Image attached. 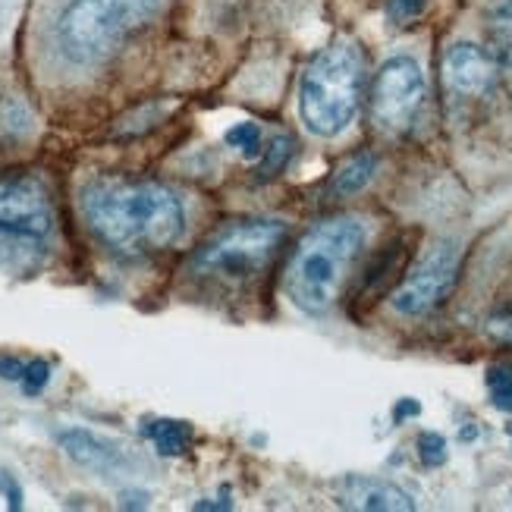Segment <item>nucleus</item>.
<instances>
[{
	"label": "nucleus",
	"mask_w": 512,
	"mask_h": 512,
	"mask_svg": "<svg viewBox=\"0 0 512 512\" xmlns=\"http://www.w3.org/2000/svg\"><path fill=\"white\" fill-rule=\"evenodd\" d=\"M0 494L7 497V509H22V487L16 484V478L10 472L0 469Z\"/></svg>",
	"instance_id": "nucleus-21"
},
{
	"label": "nucleus",
	"mask_w": 512,
	"mask_h": 512,
	"mask_svg": "<svg viewBox=\"0 0 512 512\" xmlns=\"http://www.w3.org/2000/svg\"><path fill=\"white\" fill-rule=\"evenodd\" d=\"M54 227L48 192L29 176L0 180V264L32 267Z\"/></svg>",
	"instance_id": "nucleus-5"
},
{
	"label": "nucleus",
	"mask_w": 512,
	"mask_h": 512,
	"mask_svg": "<svg viewBox=\"0 0 512 512\" xmlns=\"http://www.w3.org/2000/svg\"><path fill=\"white\" fill-rule=\"evenodd\" d=\"M22 374H26V362H19L16 355H4V359H0V377H4V381L19 384Z\"/></svg>",
	"instance_id": "nucleus-22"
},
{
	"label": "nucleus",
	"mask_w": 512,
	"mask_h": 512,
	"mask_svg": "<svg viewBox=\"0 0 512 512\" xmlns=\"http://www.w3.org/2000/svg\"><path fill=\"white\" fill-rule=\"evenodd\" d=\"M443 76H447V85L459 95H484L494 88L497 60L491 51L478 48V44L459 41L443 57Z\"/></svg>",
	"instance_id": "nucleus-9"
},
{
	"label": "nucleus",
	"mask_w": 512,
	"mask_h": 512,
	"mask_svg": "<svg viewBox=\"0 0 512 512\" xmlns=\"http://www.w3.org/2000/svg\"><path fill=\"white\" fill-rule=\"evenodd\" d=\"M57 443L63 447V453L70 456L73 462L85 465L98 475H120L126 469H132V459L126 456L123 447L117 443L104 440L101 434H92L85 428H66L57 434Z\"/></svg>",
	"instance_id": "nucleus-10"
},
{
	"label": "nucleus",
	"mask_w": 512,
	"mask_h": 512,
	"mask_svg": "<svg viewBox=\"0 0 512 512\" xmlns=\"http://www.w3.org/2000/svg\"><path fill=\"white\" fill-rule=\"evenodd\" d=\"M289 154H293V142H289L286 136H277V139L271 142V148H267L261 167H258V176H261V180H267V176H277V173L286 167Z\"/></svg>",
	"instance_id": "nucleus-17"
},
{
	"label": "nucleus",
	"mask_w": 512,
	"mask_h": 512,
	"mask_svg": "<svg viewBox=\"0 0 512 512\" xmlns=\"http://www.w3.org/2000/svg\"><path fill=\"white\" fill-rule=\"evenodd\" d=\"M421 10H425V0H387V16H390V22H396V26L421 16Z\"/></svg>",
	"instance_id": "nucleus-20"
},
{
	"label": "nucleus",
	"mask_w": 512,
	"mask_h": 512,
	"mask_svg": "<svg viewBox=\"0 0 512 512\" xmlns=\"http://www.w3.org/2000/svg\"><path fill=\"white\" fill-rule=\"evenodd\" d=\"M459 274V249L456 242H437L415 261V267L406 274V280L393 289L390 305L406 318L428 315L443 299L450 296V289Z\"/></svg>",
	"instance_id": "nucleus-7"
},
{
	"label": "nucleus",
	"mask_w": 512,
	"mask_h": 512,
	"mask_svg": "<svg viewBox=\"0 0 512 512\" xmlns=\"http://www.w3.org/2000/svg\"><path fill=\"white\" fill-rule=\"evenodd\" d=\"M51 381V365L44 359H35V362H26V374H22V393L26 396H38L44 387Z\"/></svg>",
	"instance_id": "nucleus-19"
},
{
	"label": "nucleus",
	"mask_w": 512,
	"mask_h": 512,
	"mask_svg": "<svg viewBox=\"0 0 512 512\" xmlns=\"http://www.w3.org/2000/svg\"><path fill=\"white\" fill-rule=\"evenodd\" d=\"M418 412H421V406L415 403V399H399L396 409H393V418H396V421H406V418H412V415H418Z\"/></svg>",
	"instance_id": "nucleus-23"
},
{
	"label": "nucleus",
	"mask_w": 512,
	"mask_h": 512,
	"mask_svg": "<svg viewBox=\"0 0 512 512\" xmlns=\"http://www.w3.org/2000/svg\"><path fill=\"white\" fill-rule=\"evenodd\" d=\"M283 239L286 227L280 220H239V224H230L217 236H211L195 252L192 267L198 274L246 280L274 258Z\"/></svg>",
	"instance_id": "nucleus-6"
},
{
	"label": "nucleus",
	"mask_w": 512,
	"mask_h": 512,
	"mask_svg": "<svg viewBox=\"0 0 512 512\" xmlns=\"http://www.w3.org/2000/svg\"><path fill=\"white\" fill-rule=\"evenodd\" d=\"M418 459L425 462L428 469H437V465L447 462V440H443L437 431L418 434Z\"/></svg>",
	"instance_id": "nucleus-18"
},
{
	"label": "nucleus",
	"mask_w": 512,
	"mask_h": 512,
	"mask_svg": "<svg viewBox=\"0 0 512 512\" xmlns=\"http://www.w3.org/2000/svg\"><path fill=\"white\" fill-rule=\"evenodd\" d=\"M362 101V54L352 41H333L308 63L299 88L302 123L315 136H340Z\"/></svg>",
	"instance_id": "nucleus-4"
},
{
	"label": "nucleus",
	"mask_w": 512,
	"mask_h": 512,
	"mask_svg": "<svg viewBox=\"0 0 512 512\" xmlns=\"http://www.w3.org/2000/svg\"><path fill=\"white\" fill-rule=\"evenodd\" d=\"M487 393H491L494 409L512 412V368L509 365H494L487 371Z\"/></svg>",
	"instance_id": "nucleus-15"
},
{
	"label": "nucleus",
	"mask_w": 512,
	"mask_h": 512,
	"mask_svg": "<svg viewBox=\"0 0 512 512\" xmlns=\"http://www.w3.org/2000/svg\"><path fill=\"white\" fill-rule=\"evenodd\" d=\"M487 41L497 63L512 70V0H491L487 7Z\"/></svg>",
	"instance_id": "nucleus-12"
},
{
	"label": "nucleus",
	"mask_w": 512,
	"mask_h": 512,
	"mask_svg": "<svg viewBox=\"0 0 512 512\" xmlns=\"http://www.w3.org/2000/svg\"><path fill=\"white\" fill-rule=\"evenodd\" d=\"M92 233L120 255H151L183 233V205L167 186L145 180H98L82 192Z\"/></svg>",
	"instance_id": "nucleus-1"
},
{
	"label": "nucleus",
	"mask_w": 512,
	"mask_h": 512,
	"mask_svg": "<svg viewBox=\"0 0 512 512\" xmlns=\"http://www.w3.org/2000/svg\"><path fill=\"white\" fill-rule=\"evenodd\" d=\"M227 145L239 148L246 158H258L261 154V126L246 120V123H236L233 129H227Z\"/></svg>",
	"instance_id": "nucleus-16"
},
{
	"label": "nucleus",
	"mask_w": 512,
	"mask_h": 512,
	"mask_svg": "<svg viewBox=\"0 0 512 512\" xmlns=\"http://www.w3.org/2000/svg\"><path fill=\"white\" fill-rule=\"evenodd\" d=\"M365 242L355 217H330L311 227L296 246L286 271V293L305 315H324L340 293V283Z\"/></svg>",
	"instance_id": "nucleus-2"
},
{
	"label": "nucleus",
	"mask_w": 512,
	"mask_h": 512,
	"mask_svg": "<svg viewBox=\"0 0 512 512\" xmlns=\"http://www.w3.org/2000/svg\"><path fill=\"white\" fill-rule=\"evenodd\" d=\"M337 503L346 509H368V512H409L415 509L412 497L399 487L377 481V478H362L352 475L340 484Z\"/></svg>",
	"instance_id": "nucleus-11"
},
{
	"label": "nucleus",
	"mask_w": 512,
	"mask_h": 512,
	"mask_svg": "<svg viewBox=\"0 0 512 512\" xmlns=\"http://www.w3.org/2000/svg\"><path fill=\"white\" fill-rule=\"evenodd\" d=\"M377 170V158L374 154H355V158H349L337 173H333V180H330V189L337 192V195H352V192H359L368 186V180L374 176Z\"/></svg>",
	"instance_id": "nucleus-14"
},
{
	"label": "nucleus",
	"mask_w": 512,
	"mask_h": 512,
	"mask_svg": "<svg viewBox=\"0 0 512 512\" xmlns=\"http://www.w3.org/2000/svg\"><path fill=\"white\" fill-rule=\"evenodd\" d=\"M425 98V76L412 57L387 60L371 85V114L384 129H403L418 114Z\"/></svg>",
	"instance_id": "nucleus-8"
},
{
	"label": "nucleus",
	"mask_w": 512,
	"mask_h": 512,
	"mask_svg": "<svg viewBox=\"0 0 512 512\" xmlns=\"http://www.w3.org/2000/svg\"><path fill=\"white\" fill-rule=\"evenodd\" d=\"M161 0H70L54 22L57 54L79 70L104 63L154 16Z\"/></svg>",
	"instance_id": "nucleus-3"
},
{
	"label": "nucleus",
	"mask_w": 512,
	"mask_h": 512,
	"mask_svg": "<svg viewBox=\"0 0 512 512\" xmlns=\"http://www.w3.org/2000/svg\"><path fill=\"white\" fill-rule=\"evenodd\" d=\"M145 437L161 456H183L192 447V425L176 418H154L145 425Z\"/></svg>",
	"instance_id": "nucleus-13"
}]
</instances>
